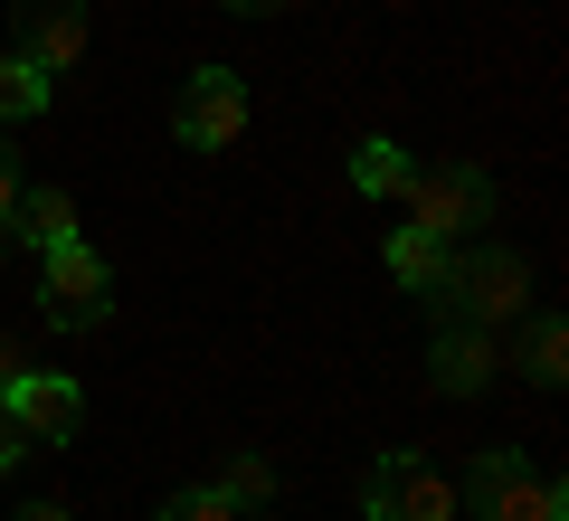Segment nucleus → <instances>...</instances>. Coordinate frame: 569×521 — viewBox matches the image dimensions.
<instances>
[{
  "label": "nucleus",
  "instance_id": "1",
  "mask_svg": "<svg viewBox=\"0 0 569 521\" xmlns=\"http://www.w3.org/2000/svg\"><path fill=\"white\" fill-rule=\"evenodd\" d=\"M531 313V265L503 238L447 247V275L427 284V322H475V332H512Z\"/></svg>",
  "mask_w": 569,
  "mask_h": 521
},
{
  "label": "nucleus",
  "instance_id": "2",
  "mask_svg": "<svg viewBox=\"0 0 569 521\" xmlns=\"http://www.w3.org/2000/svg\"><path fill=\"white\" fill-rule=\"evenodd\" d=\"M408 228H427L437 247H466L475 228H493V209H503V190H493V171H475V161H437V171H408Z\"/></svg>",
  "mask_w": 569,
  "mask_h": 521
},
{
  "label": "nucleus",
  "instance_id": "3",
  "mask_svg": "<svg viewBox=\"0 0 569 521\" xmlns=\"http://www.w3.org/2000/svg\"><path fill=\"white\" fill-rule=\"evenodd\" d=\"M39 313L58 322V332H96V322L114 313V265H104L86 238L48 247L39 257Z\"/></svg>",
  "mask_w": 569,
  "mask_h": 521
},
{
  "label": "nucleus",
  "instance_id": "4",
  "mask_svg": "<svg viewBox=\"0 0 569 521\" xmlns=\"http://www.w3.org/2000/svg\"><path fill=\"white\" fill-rule=\"evenodd\" d=\"M456 512H466L456 483L427 455H408V445H389V455L361 474V521H456Z\"/></svg>",
  "mask_w": 569,
  "mask_h": 521
},
{
  "label": "nucleus",
  "instance_id": "5",
  "mask_svg": "<svg viewBox=\"0 0 569 521\" xmlns=\"http://www.w3.org/2000/svg\"><path fill=\"white\" fill-rule=\"evenodd\" d=\"M171 133H181L190 152H228V142L247 133V77L238 67H190L181 96H171Z\"/></svg>",
  "mask_w": 569,
  "mask_h": 521
},
{
  "label": "nucleus",
  "instance_id": "6",
  "mask_svg": "<svg viewBox=\"0 0 569 521\" xmlns=\"http://www.w3.org/2000/svg\"><path fill=\"white\" fill-rule=\"evenodd\" d=\"M427 380L447 399H485L503 380V332H475V322H427Z\"/></svg>",
  "mask_w": 569,
  "mask_h": 521
},
{
  "label": "nucleus",
  "instance_id": "7",
  "mask_svg": "<svg viewBox=\"0 0 569 521\" xmlns=\"http://www.w3.org/2000/svg\"><path fill=\"white\" fill-rule=\"evenodd\" d=\"M0 408L20 418L29 445H67V437L86 427V389L67 380V370H20V380L0 389Z\"/></svg>",
  "mask_w": 569,
  "mask_h": 521
},
{
  "label": "nucleus",
  "instance_id": "8",
  "mask_svg": "<svg viewBox=\"0 0 569 521\" xmlns=\"http://www.w3.org/2000/svg\"><path fill=\"white\" fill-rule=\"evenodd\" d=\"M10 20H20V58L48 67V77H67V67L86 58V39H96V29H86V0H20Z\"/></svg>",
  "mask_w": 569,
  "mask_h": 521
},
{
  "label": "nucleus",
  "instance_id": "9",
  "mask_svg": "<svg viewBox=\"0 0 569 521\" xmlns=\"http://www.w3.org/2000/svg\"><path fill=\"white\" fill-rule=\"evenodd\" d=\"M475 512H485V521H569V483H560V474H531V464H512V474L493 483Z\"/></svg>",
  "mask_w": 569,
  "mask_h": 521
},
{
  "label": "nucleus",
  "instance_id": "10",
  "mask_svg": "<svg viewBox=\"0 0 569 521\" xmlns=\"http://www.w3.org/2000/svg\"><path fill=\"white\" fill-rule=\"evenodd\" d=\"M512 370H522L531 389H569V322H560V313H522Z\"/></svg>",
  "mask_w": 569,
  "mask_h": 521
},
{
  "label": "nucleus",
  "instance_id": "11",
  "mask_svg": "<svg viewBox=\"0 0 569 521\" xmlns=\"http://www.w3.org/2000/svg\"><path fill=\"white\" fill-rule=\"evenodd\" d=\"M10 238H20L29 257L67 247V238H77V200H67V190H20V209H10Z\"/></svg>",
  "mask_w": 569,
  "mask_h": 521
},
{
  "label": "nucleus",
  "instance_id": "12",
  "mask_svg": "<svg viewBox=\"0 0 569 521\" xmlns=\"http://www.w3.org/2000/svg\"><path fill=\"white\" fill-rule=\"evenodd\" d=\"M408 171H418V161H408V142H389V133H370L361 152H351V190H361V200H399Z\"/></svg>",
  "mask_w": 569,
  "mask_h": 521
},
{
  "label": "nucleus",
  "instance_id": "13",
  "mask_svg": "<svg viewBox=\"0 0 569 521\" xmlns=\"http://www.w3.org/2000/svg\"><path fill=\"white\" fill-rule=\"evenodd\" d=\"M437 275H447V247L427 238V228H389V284H408V294H427Z\"/></svg>",
  "mask_w": 569,
  "mask_h": 521
},
{
  "label": "nucleus",
  "instance_id": "14",
  "mask_svg": "<svg viewBox=\"0 0 569 521\" xmlns=\"http://www.w3.org/2000/svg\"><path fill=\"white\" fill-rule=\"evenodd\" d=\"M48 96H58V77H48V67H29L20 48H10V58H0V123L48 114Z\"/></svg>",
  "mask_w": 569,
  "mask_h": 521
},
{
  "label": "nucleus",
  "instance_id": "15",
  "mask_svg": "<svg viewBox=\"0 0 569 521\" xmlns=\"http://www.w3.org/2000/svg\"><path fill=\"white\" fill-rule=\"evenodd\" d=\"M209 493H219V502H238V512H257V502L276 493V464L238 445V455H219V464H209Z\"/></svg>",
  "mask_w": 569,
  "mask_h": 521
},
{
  "label": "nucleus",
  "instance_id": "16",
  "mask_svg": "<svg viewBox=\"0 0 569 521\" xmlns=\"http://www.w3.org/2000/svg\"><path fill=\"white\" fill-rule=\"evenodd\" d=\"M512 464H522V445H485V455H475V464H466V483H456V502H485V493H493V483H503V474H512Z\"/></svg>",
  "mask_w": 569,
  "mask_h": 521
},
{
  "label": "nucleus",
  "instance_id": "17",
  "mask_svg": "<svg viewBox=\"0 0 569 521\" xmlns=\"http://www.w3.org/2000/svg\"><path fill=\"white\" fill-rule=\"evenodd\" d=\"M152 521H247V512H238V502H219L209 483H190V493H171V502H162Z\"/></svg>",
  "mask_w": 569,
  "mask_h": 521
},
{
  "label": "nucleus",
  "instance_id": "18",
  "mask_svg": "<svg viewBox=\"0 0 569 521\" xmlns=\"http://www.w3.org/2000/svg\"><path fill=\"white\" fill-rule=\"evenodd\" d=\"M10 209H20V152L0 142V228H10Z\"/></svg>",
  "mask_w": 569,
  "mask_h": 521
},
{
  "label": "nucleus",
  "instance_id": "19",
  "mask_svg": "<svg viewBox=\"0 0 569 521\" xmlns=\"http://www.w3.org/2000/svg\"><path fill=\"white\" fill-rule=\"evenodd\" d=\"M10 464H29V437H20V418L0 408V474H10Z\"/></svg>",
  "mask_w": 569,
  "mask_h": 521
},
{
  "label": "nucleus",
  "instance_id": "20",
  "mask_svg": "<svg viewBox=\"0 0 569 521\" xmlns=\"http://www.w3.org/2000/svg\"><path fill=\"white\" fill-rule=\"evenodd\" d=\"M20 370H29V361H20V341H10V332H0V389H10V380H20Z\"/></svg>",
  "mask_w": 569,
  "mask_h": 521
},
{
  "label": "nucleus",
  "instance_id": "21",
  "mask_svg": "<svg viewBox=\"0 0 569 521\" xmlns=\"http://www.w3.org/2000/svg\"><path fill=\"white\" fill-rule=\"evenodd\" d=\"M219 10H238V20H266V10H284V0H219Z\"/></svg>",
  "mask_w": 569,
  "mask_h": 521
},
{
  "label": "nucleus",
  "instance_id": "22",
  "mask_svg": "<svg viewBox=\"0 0 569 521\" xmlns=\"http://www.w3.org/2000/svg\"><path fill=\"white\" fill-rule=\"evenodd\" d=\"M20 521H77V512H67V502H29Z\"/></svg>",
  "mask_w": 569,
  "mask_h": 521
}]
</instances>
